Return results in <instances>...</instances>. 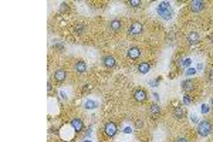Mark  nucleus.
Returning a JSON list of instances; mask_svg holds the SVG:
<instances>
[{"instance_id":"nucleus-33","label":"nucleus","mask_w":213,"mask_h":142,"mask_svg":"<svg viewBox=\"0 0 213 142\" xmlns=\"http://www.w3.org/2000/svg\"><path fill=\"white\" fill-rule=\"evenodd\" d=\"M60 97H61V100H63V101H67V100H68V97H67V94L64 91H60Z\"/></svg>"},{"instance_id":"nucleus-7","label":"nucleus","mask_w":213,"mask_h":142,"mask_svg":"<svg viewBox=\"0 0 213 142\" xmlns=\"http://www.w3.org/2000/svg\"><path fill=\"white\" fill-rule=\"evenodd\" d=\"M70 126L75 131V134H80V132L84 129V122H83V119L81 118L77 117V118H73L70 121Z\"/></svg>"},{"instance_id":"nucleus-12","label":"nucleus","mask_w":213,"mask_h":142,"mask_svg":"<svg viewBox=\"0 0 213 142\" xmlns=\"http://www.w3.org/2000/svg\"><path fill=\"white\" fill-rule=\"evenodd\" d=\"M108 29H110V31L117 33V31H120L121 29H122V21H121L120 19H112V20L108 23Z\"/></svg>"},{"instance_id":"nucleus-2","label":"nucleus","mask_w":213,"mask_h":142,"mask_svg":"<svg viewBox=\"0 0 213 142\" xmlns=\"http://www.w3.org/2000/svg\"><path fill=\"white\" fill-rule=\"evenodd\" d=\"M104 134H105L108 138H114V136L118 134V126L114 121H106L104 124Z\"/></svg>"},{"instance_id":"nucleus-26","label":"nucleus","mask_w":213,"mask_h":142,"mask_svg":"<svg viewBox=\"0 0 213 142\" xmlns=\"http://www.w3.org/2000/svg\"><path fill=\"white\" fill-rule=\"evenodd\" d=\"M93 91V87L90 84H84L83 85V94H87V92H91Z\"/></svg>"},{"instance_id":"nucleus-38","label":"nucleus","mask_w":213,"mask_h":142,"mask_svg":"<svg viewBox=\"0 0 213 142\" xmlns=\"http://www.w3.org/2000/svg\"><path fill=\"white\" fill-rule=\"evenodd\" d=\"M85 135L88 136V138H90V135H91V128H88V129L85 131Z\"/></svg>"},{"instance_id":"nucleus-20","label":"nucleus","mask_w":213,"mask_h":142,"mask_svg":"<svg viewBox=\"0 0 213 142\" xmlns=\"http://www.w3.org/2000/svg\"><path fill=\"white\" fill-rule=\"evenodd\" d=\"M169 9H170L169 2H159V4L156 7V10H169Z\"/></svg>"},{"instance_id":"nucleus-10","label":"nucleus","mask_w":213,"mask_h":142,"mask_svg":"<svg viewBox=\"0 0 213 142\" xmlns=\"http://www.w3.org/2000/svg\"><path fill=\"white\" fill-rule=\"evenodd\" d=\"M172 115L175 119H183L185 117H186V109L183 108L182 105H178V107H175L172 111Z\"/></svg>"},{"instance_id":"nucleus-25","label":"nucleus","mask_w":213,"mask_h":142,"mask_svg":"<svg viewBox=\"0 0 213 142\" xmlns=\"http://www.w3.org/2000/svg\"><path fill=\"white\" fill-rule=\"evenodd\" d=\"M127 3L129 4L131 7H139L141 4H142V3L139 2V0H129V2H127Z\"/></svg>"},{"instance_id":"nucleus-37","label":"nucleus","mask_w":213,"mask_h":142,"mask_svg":"<svg viewBox=\"0 0 213 142\" xmlns=\"http://www.w3.org/2000/svg\"><path fill=\"white\" fill-rule=\"evenodd\" d=\"M202 71L203 70V63H197V67H196V71Z\"/></svg>"},{"instance_id":"nucleus-39","label":"nucleus","mask_w":213,"mask_h":142,"mask_svg":"<svg viewBox=\"0 0 213 142\" xmlns=\"http://www.w3.org/2000/svg\"><path fill=\"white\" fill-rule=\"evenodd\" d=\"M83 142H93V141H91V139L90 138H88V139H84V141Z\"/></svg>"},{"instance_id":"nucleus-36","label":"nucleus","mask_w":213,"mask_h":142,"mask_svg":"<svg viewBox=\"0 0 213 142\" xmlns=\"http://www.w3.org/2000/svg\"><path fill=\"white\" fill-rule=\"evenodd\" d=\"M152 97H153V100H155V102L159 101V94H158V92H153Z\"/></svg>"},{"instance_id":"nucleus-5","label":"nucleus","mask_w":213,"mask_h":142,"mask_svg":"<svg viewBox=\"0 0 213 142\" xmlns=\"http://www.w3.org/2000/svg\"><path fill=\"white\" fill-rule=\"evenodd\" d=\"M189 7H190V11H192V13H200V11L205 10L206 3H205L203 0H192Z\"/></svg>"},{"instance_id":"nucleus-30","label":"nucleus","mask_w":213,"mask_h":142,"mask_svg":"<svg viewBox=\"0 0 213 142\" xmlns=\"http://www.w3.org/2000/svg\"><path fill=\"white\" fill-rule=\"evenodd\" d=\"M190 119H192V122H193V124H199V118H197V117H196V115H195V114H192V115H190Z\"/></svg>"},{"instance_id":"nucleus-13","label":"nucleus","mask_w":213,"mask_h":142,"mask_svg":"<svg viewBox=\"0 0 213 142\" xmlns=\"http://www.w3.org/2000/svg\"><path fill=\"white\" fill-rule=\"evenodd\" d=\"M200 43V36L199 33H196V31H190L189 34H188V44L189 46H196V44Z\"/></svg>"},{"instance_id":"nucleus-11","label":"nucleus","mask_w":213,"mask_h":142,"mask_svg":"<svg viewBox=\"0 0 213 142\" xmlns=\"http://www.w3.org/2000/svg\"><path fill=\"white\" fill-rule=\"evenodd\" d=\"M102 64H104V67L105 68H114L115 65H117V61H115V57L114 55H104L102 57Z\"/></svg>"},{"instance_id":"nucleus-17","label":"nucleus","mask_w":213,"mask_h":142,"mask_svg":"<svg viewBox=\"0 0 213 142\" xmlns=\"http://www.w3.org/2000/svg\"><path fill=\"white\" fill-rule=\"evenodd\" d=\"M148 112H149V115L152 117V118H158L161 114V108H159V105L155 102V104H152L149 107V109H148Z\"/></svg>"},{"instance_id":"nucleus-29","label":"nucleus","mask_w":213,"mask_h":142,"mask_svg":"<svg viewBox=\"0 0 213 142\" xmlns=\"http://www.w3.org/2000/svg\"><path fill=\"white\" fill-rule=\"evenodd\" d=\"M159 80H161V78H158V80H151V81H149V87H153V88L158 87V84H159Z\"/></svg>"},{"instance_id":"nucleus-31","label":"nucleus","mask_w":213,"mask_h":142,"mask_svg":"<svg viewBox=\"0 0 213 142\" xmlns=\"http://www.w3.org/2000/svg\"><path fill=\"white\" fill-rule=\"evenodd\" d=\"M142 126H143V121H142V119H138L137 124H135V128L139 129V128H142Z\"/></svg>"},{"instance_id":"nucleus-3","label":"nucleus","mask_w":213,"mask_h":142,"mask_svg":"<svg viewBox=\"0 0 213 142\" xmlns=\"http://www.w3.org/2000/svg\"><path fill=\"white\" fill-rule=\"evenodd\" d=\"M142 31H143V26L139 21H132L129 24V27H128V34L131 37H137V36L142 34Z\"/></svg>"},{"instance_id":"nucleus-19","label":"nucleus","mask_w":213,"mask_h":142,"mask_svg":"<svg viewBox=\"0 0 213 142\" xmlns=\"http://www.w3.org/2000/svg\"><path fill=\"white\" fill-rule=\"evenodd\" d=\"M87 31V26L83 23H78L74 26V33L77 34V36H81V34H84Z\"/></svg>"},{"instance_id":"nucleus-15","label":"nucleus","mask_w":213,"mask_h":142,"mask_svg":"<svg viewBox=\"0 0 213 142\" xmlns=\"http://www.w3.org/2000/svg\"><path fill=\"white\" fill-rule=\"evenodd\" d=\"M151 70V64L147 63V61H142V63H138L137 65V71L139 74H148Z\"/></svg>"},{"instance_id":"nucleus-23","label":"nucleus","mask_w":213,"mask_h":142,"mask_svg":"<svg viewBox=\"0 0 213 142\" xmlns=\"http://www.w3.org/2000/svg\"><path fill=\"white\" fill-rule=\"evenodd\" d=\"M196 74V68H193V67H189V68H186V71H185V75L186 77H193V75Z\"/></svg>"},{"instance_id":"nucleus-4","label":"nucleus","mask_w":213,"mask_h":142,"mask_svg":"<svg viewBox=\"0 0 213 142\" xmlns=\"http://www.w3.org/2000/svg\"><path fill=\"white\" fill-rule=\"evenodd\" d=\"M132 97L137 102H145V101H148V98H149V97H148V91L147 90H143V88H137V90L134 91Z\"/></svg>"},{"instance_id":"nucleus-28","label":"nucleus","mask_w":213,"mask_h":142,"mask_svg":"<svg viewBox=\"0 0 213 142\" xmlns=\"http://www.w3.org/2000/svg\"><path fill=\"white\" fill-rule=\"evenodd\" d=\"M206 77H207V81H209V82H213V68H210V70H207V74H206Z\"/></svg>"},{"instance_id":"nucleus-1","label":"nucleus","mask_w":213,"mask_h":142,"mask_svg":"<svg viewBox=\"0 0 213 142\" xmlns=\"http://www.w3.org/2000/svg\"><path fill=\"white\" fill-rule=\"evenodd\" d=\"M197 135L202 136V138H206V136H209L210 134H212L213 131V126H212V122L207 121V119H203V121H200L199 124H197Z\"/></svg>"},{"instance_id":"nucleus-21","label":"nucleus","mask_w":213,"mask_h":142,"mask_svg":"<svg viewBox=\"0 0 213 142\" xmlns=\"http://www.w3.org/2000/svg\"><path fill=\"white\" fill-rule=\"evenodd\" d=\"M192 58H185V60H182V61H179V65L180 67H185V68H189V67H192Z\"/></svg>"},{"instance_id":"nucleus-18","label":"nucleus","mask_w":213,"mask_h":142,"mask_svg":"<svg viewBox=\"0 0 213 142\" xmlns=\"http://www.w3.org/2000/svg\"><path fill=\"white\" fill-rule=\"evenodd\" d=\"M156 13L162 17L163 20H170V19H172V16H173L172 9H169V10H156Z\"/></svg>"},{"instance_id":"nucleus-6","label":"nucleus","mask_w":213,"mask_h":142,"mask_svg":"<svg viewBox=\"0 0 213 142\" xmlns=\"http://www.w3.org/2000/svg\"><path fill=\"white\" fill-rule=\"evenodd\" d=\"M53 78H54V81H56V82L61 84V82L66 81V78H67V71L64 70V68H57V70L54 71Z\"/></svg>"},{"instance_id":"nucleus-8","label":"nucleus","mask_w":213,"mask_h":142,"mask_svg":"<svg viewBox=\"0 0 213 142\" xmlns=\"http://www.w3.org/2000/svg\"><path fill=\"white\" fill-rule=\"evenodd\" d=\"M180 88H182V91L185 92V94H189L190 91H193V90H195V81H193V80H190V78H188V80L182 81Z\"/></svg>"},{"instance_id":"nucleus-27","label":"nucleus","mask_w":213,"mask_h":142,"mask_svg":"<svg viewBox=\"0 0 213 142\" xmlns=\"http://www.w3.org/2000/svg\"><path fill=\"white\" fill-rule=\"evenodd\" d=\"M70 10V7H68V3H61L60 4V11L64 13V11H68Z\"/></svg>"},{"instance_id":"nucleus-24","label":"nucleus","mask_w":213,"mask_h":142,"mask_svg":"<svg viewBox=\"0 0 213 142\" xmlns=\"http://www.w3.org/2000/svg\"><path fill=\"white\" fill-rule=\"evenodd\" d=\"M193 102V98L190 97L189 94H185L183 95V105H190Z\"/></svg>"},{"instance_id":"nucleus-32","label":"nucleus","mask_w":213,"mask_h":142,"mask_svg":"<svg viewBox=\"0 0 213 142\" xmlns=\"http://www.w3.org/2000/svg\"><path fill=\"white\" fill-rule=\"evenodd\" d=\"M134 129H132V126H125V128H124V134H131V132H132Z\"/></svg>"},{"instance_id":"nucleus-16","label":"nucleus","mask_w":213,"mask_h":142,"mask_svg":"<svg viewBox=\"0 0 213 142\" xmlns=\"http://www.w3.org/2000/svg\"><path fill=\"white\" fill-rule=\"evenodd\" d=\"M84 108H85L87 111H93V109H97V108H98V101L88 98L85 102H84Z\"/></svg>"},{"instance_id":"nucleus-34","label":"nucleus","mask_w":213,"mask_h":142,"mask_svg":"<svg viewBox=\"0 0 213 142\" xmlns=\"http://www.w3.org/2000/svg\"><path fill=\"white\" fill-rule=\"evenodd\" d=\"M54 48H58V50H64V46L63 44H60V43H57V44H54Z\"/></svg>"},{"instance_id":"nucleus-9","label":"nucleus","mask_w":213,"mask_h":142,"mask_svg":"<svg viewBox=\"0 0 213 142\" xmlns=\"http://www.w3.org/2000/svg\"><path fill=\"white\" fill-rule=\"evenodd\" d=\"M127 55L129 60H138L141 57V48L137 47V46H134V47H129L127 51Z\"/></svg>"},{"instance_id":"nucleus-22","label":"nucleus","mask_w":213,"mask_h":142,"mask_svg":"<svg viewBox=\"0 0 213 142\" xmlns=\"http://www.w3.org/2000/svg\"><path fill=\"white\" fill-rule=\"evenodd\" d=\"M209 111H210V107H209L207 104H202V105L199 107V112H200V114H203V115L207 114Z\"/></svg>"},{"instance_id":"nucleus-40","label":"nucleus","mask_w":213,"mask_h":142,"mask_svg":"<svg viewBox=\"0 0 213 142\" xmlns=\"http://www.w3.org/2000/svg\"><path fill=\"white\" fill-rule=\"evenodd\" d=\"M210 104H212V108H213V97H212V100H210Z\"/></svg>"},{"instance_id":"nucleus-35","label":"nucleus","mask_w":213,"mask_h":142,"mask_svg":"<svg viewBox=\"0 0 213 142\" xmlns=\"http://www.w3.org/2000/svg\"><path fill=\"white\" fill-rule=\"evenodd\" d=\"M176 142H189V139L185 138V136H180V138L176 139Z\"/></svg>"},{"instance_id":"nucleus-14","label":"nucleus","mask_w":213,"mask_h":142,"mask_svg":"<svg viewBox=\"0 0 213 142\" xmlns=\"http://www.w3.org/2000/svg\"><path fill=\"white\" fill-rule=\"evenodd\" d=\"M74 70L77 71V74H84L87 71V63L84 60H77L74 64Z\"/></svg>"}]
</instances>
